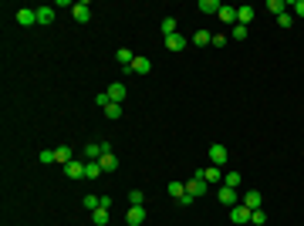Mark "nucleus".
<instances>
[{"mask_svg": "<svg viewBox=\"0 0 304 226\" xmlns=\"http://www.w3.org/2000/svg\"><path fill=\"white\" fill-rule=\"evenodd\" d=\"M220 203H223L227 209L240 206V196H237V189H230V186H220Z\"/></svg>", "mask_w": 304, "mask_h": 226, "instance_id": "39448f33", "label": "nucleus"}, {"mask_svg": "<svg viewBox=\"0 0 304 226\" xmlns=\"http://www.w3.org/2000/svg\"><path fill=\"white\" fill-rule=\"evenodd\" d=\"M38 24H44V27H48V24H54V7H48V3L38 7Z\"/></svg>", "mask_w": 304, "mask_h": 226, "instance_id": "f3484780", "label": "nucleus"}, {"mask_svg": "<svg viewBox=\"0 0 304 226\" xmlns=\"http://www.w3.org/2000/svg\"><path fill=\"white\" fill-rule=\"evenodd\" d=\"M142 203H146L142 189H132V192H129V206H142Z\"/></svg>", "mask_w": 304, "mask_h": 226, "instance_id": "cd10ccee", "label": "nucleus"}, {"mask_svg": "<svg viewBox=\"0 0 304 226\" xmlns=\"http://www.w3.org/2000/svg\"><path fill=\"white\" fill-rule=\"evenodd\" d=\"M227 41H230V34H227V31H220V34H213V47H223Z\"/></svg>", "mask_w": 304, "mask_h": 226, "instance_id": "72a5a7b5", "label": "nucleus"}, {"mask_svg": "<svg viewBox=\"0 0 304 226\" xmlns=\"http://www.w3.org/2000/svg\"><path fill=\"white\" fill-rule=\"evenodd\" d=\"M71 159H75V152L68 149V145H57V149H54V162H61V169H64Z\"/></svg>", "mask_w": 304, "mask_h": 226, "instance_id": "4468645a", "label": "nucleus"}, {"mask_svg": "<svg viewBox=\"0 0 304 226\" xmlns=\"http://www.w3.org/2000/svg\"><path fill=\"white\" fill-rule=\"evenodd\" d=\"M250 223H253V226H264L267 223V213H264V209H253V213H250Z\"/></svg>", "mask_w": 304, "mask_h": 226, "instance_id": "c85d7f7f", "label": "nucleus"}, {"mask_svg": "<svg viewBox=\"0 0 304 226\" xmlns=\"http://www.w3.org/2000/svg\"><path fill=\"white\" fill-rule=\"evenodd\" d=\"M98 209H108V213H112V196H98Z\"/></svg>", "mask_w": 304, "mask_h": 226, "instance_id": "f704fd0d", "label": "nucleus"}, {"mask_svg": "<svg viewBox=\"0 0 304 226\" xmlns=\"http://www.w3.org/2000/svg\"><path fill=\"white\" fill-rule=\"evenodd\" d=\"M92 220H95V226H105L108 220H112V213H108V209H95V213H92Z\"/></svg>", "mask_w": 304, "mask_h": 226, "instance_id": "393cba45", "label": "nucleus"}, {"mask_svg": "<svg viewBox=\"0 0 304 226\" xmlns=\"http://www.w3.org/2000/svg\"><path fill=\"white\" fill-rule=\"evenodd\" d=\"M162 34H166V38H172V34H176V20H172V17L162 20Z\"/></svg>", "mask_w": 304, "mask_h": 226, "instance_id": "2f4dec72", "label": "nucleus"}, {"mask_svg": "<svg viewBox=\"0 0 304 226\" xmlns=\"http://www.w3.org/2000/svg\"><path fill=\"white\" fill-rule=\"evenodd\" d=\"M247 31H250V27H244V24H233L230 38H233V41H244V38H247Z\"/></svg>", "mask_w": 304, "mask_h": 226, "instance_id": "bb28decb", "label": "nucleus"}, {"mask_svg": "<svg viewBox=\"0 0 304 226\" xmlns=\"http://www.w3.org/2000/svg\"><path fill=\"white\" fill-rule=\"evenodd\" d=\"M220 7H223L220 0H200V3H196L200 14H220Z\"/></svg>", "mask_w": 304, "mask_h": 226, "instance_id": "2eb2a0df", "label": "nucleus"}, {"mask_svg": "<svg viewBox=\"0 0 304 226\" xmlns=\"http://www.w3.org/2000/svg\"><path fill=\"white\" fill-rule=\"evenodd\" d=\"M71 14H75V20H78V24H88V20H92V7H88L85 0H78L75 7H71Z\"/></svg>", "mask_w": 304, "mask_h": 226, "instance_id": "423d86ee", "label": "nucleus"}, {"mask_svg": "<svg viewBox=\"0 0 304 226\" xmlns=\"http://www.w3.org/2000/svg\"><path fill=\"white\" fill-rule=\"evenodd\" d=\"M196 176H200V179H206L209 186H213V182H220V179H223V169H216V166H206V169H200Z\"/></svg>", "mask_w": 304, "mask_h": 226, "instance_id": "1a4fd4ad", "label": "nucleus"}, {"mask_svg": "<svg viewBox=\"0 0 304 226\" xmlns=\"http://www.w3.org/2000/svg\"><path fill=\"white\" fill-rule=\"evenodd\" d=\"M186 44H190V38H183V34H172V38H166V51L179 54V51H186Z\"/></svg>", "mask_w": 304, "mask_h": 226, "instance_id": "0eeeda50", "label": "nucleus"}, {"mask_svg": "<svg viewBox=\"0 0 304 226\" xmlns=\"http://www.w3.org/2000/svg\"><path fill=\"white\" fill-rule=\"evenodd\" d=\"M190 41L196 44V47H203V44H213V34H209V31H196Z\"/></svg>", "mask_w": 304, "mask_h": 226, "instance_id": "5701e85b", "label": "nucleus"}, {"mask_svg": "<svg viewBox=\"0 0 304 226\" xmlns=\"http://www.w3.org/2000/svg\"><path fill=\"white\" fill-rule=\"evenodd\" d=\"M169 196L176 199V203H179V199L186 196V182H169Z\"/></svg>", "mask_w": 304, "mask_h": 226, "instance_id": "b1692460", "label": "nucleus"}, {"mask_svg": "<svg viewBox=\"0 0 304 226\" xmlns=\"http://www.w3.org/2000/svg\"><path fill=\"white\" fill-rule=\"evenodd\" d=\"M230 159V152L223 149V145H209V166H216V169H223Z\"/></svg>", "mask_w": 304, "mask_h": 226, "instance_id": "f03ea898", "label": "nucleus"}, {"mask_svg": "<svg viewBox=\"0 0 304 226\" xmlns=\"http://www.w3.org/2000/svg\"><path fill=\"white\" fill-rule=\"evenodd\" d=\"M17 24L20 27H34V24H38V7H20L17 10Z\"/></svg>", "mask_w": 304, "mask_h": 226, "instance_id": "20e7f679", "label": "nucleus"}, {"mask_svg": "<svg viewBox=\"0 0 304 226\" xmlns=\"http://www.w3.org/2000/svg\"><path fill=\"white\" fill-rule=\"evenodd\" d=\"M250 20H253V7H237V24H244V27H250Z\"/></svg>", "mask_w": 304, "mask_h": 226, "instance_id": "aec40b11", "label": "nucleus"}, {"mask_svg": "<svg viewBox=\"0 0 304 226\" xmlns=\"http://www.w3.org/2000/svg\"><path fill=\"white\" fill-rule=\"evenodd\" d=\"M291 10H294L298 17H304V0H294V3H291Z\"/></svg>", "mask_w": 304, "mask_h": 226, "instance_id": "e433bc0d", "label": "nucleus"}, {"mask_svg": "<svg viewBox=\"0 0 304 226\" xmlns=\"http://www.w3.org/2000/svg\"><path fill=\"white\" fill-rule=\"evenodd\" d=\"M125 220H129V226H142L146 223V206H129V216H125Z\"/></svg>", "mask_w": 304, "mask_h": 226, "instance_id": "9d476101", "label": "nucleus"}, {"mask_svg": "<svg viewBox=\"0 0 304 226\" xmlns=\"http://www.w3.org/2000/svg\"><path fill=\"white\" fill-rule=\"evenodd\" d=\"M85 166H88V162H85V159H71V162H68V166H64V176H68V179H85Z\"/></svg>", "mask_w": 304, "mask_h": 226, "instance_id": "f257e3e1", "label": "nucleus"}, {"mask_svg": "<svg viewBox=\"0 0 304 226\" xmlns=\"http://www.w3.org/2000/svg\"><path fill=\"white\" fill-rule=\"evenodd\" d=\"M105 118H122V105H118V101H112V105L105 108Z\"/></svg>", "mask_w": 304, "mask_h": 226, "instance_id": "c756f323", "label": "nucleus"}, {"mask_svg": "<svg viewBox=\"0 0 304 226\" xmlns=\"http://www.w3.org/2000/svg\"><path fill=\"white\" fill-rule=\"evenodd\" d=\"M41 166H51V162H54V149H41Z\"/></svg>", "mask_w": 304, "mask_h": 226, "instance_id": "7c9ffc66", "label": "nucleus"}, {"mask_svg": "<svg viewBox=\"0 0 304 226\" xmlns=\"http://www.w3.org/2000/svg\"><path fill=\"white\" fill-rule=\"evenodd\" d=\"M240 203H244L247 209H260V203H264V196H260L257 189H250V192H244V196H240Z\"/></svg>", "mask_w": 304, "mask_h": 226, "instance_id": "6e6552de", "label": "nucleus"}, {"mask_svg": "<svg viewBox=\"0 0 304 226\" xmlns=\"http://www.w3.org/2000/svg\"><path fill=\"white\" fill-rule=\"evenodd\" d=\"M115 61H118L122 68H132L135 54H132V51H129V47H118V51H115Z\"/></svg>", "mask_w": 304, "mask_h": 226, "instance_id": "dca6fc26", "label": "nucleus"}, {"mask_svg": "<svg viewBox=\"0 0 304 226\" xmlns=\"http://www.w3.org/2000/svg\"><path fill=\"white\" fill-rule=\"evenodd\" d=\"M250 213H253V209H247L244 203H240V206L230 209V220H233V223H250Z\"/></svg>", "mask_w": 304, "mask_h": 226, "instance_id": "f8f14e48", "label": "nucleus"}, {"mask_svg": "<svg viewBox=\"0 0 304 226\" xmlns=\"http://www.w3.org/2000/svg\"><path fill=\"white\" fill-rule=\"evenodd\" d=\"M277 24H281V27H284V31H287V27L294 24V17H291V14H281V17H277Z\"/></svg>", "mask_w": 304, "mask_h": 226, "instance_id": "c9c22d12", "label": "nucleus"}, {"mask_svg": "<svg viewBox=\"0 0 304 226\" xmlns=\"http://www.w3.org/2000/svg\"><path fill=\"white\" fill-rule=\"evenodd\" d=\"M186 192H190L193 199H196V196H206V192H209V182H206V179H200V176H193L190 182H186Z\"/></svg>", "mask_w": 304, "mask_h": 226, "instance_id": "7ed1b4c3", "label": "nucleus"}, {"mask_svg": "<svg viewBox=\"0 0 304 226\" xmlns=\"http://www.w3.org/2000/svg\"><path fill=\"white\" fill-rule=\"evenodd\" d=\"M223 186L237 189V186H240V172H223Z\"/></svg>", "mask_w": 304, "mask_h": 226, "instance_id": "a878e982", "label": "nucleus"}, {"mask_svg": "<svg viewBox=\"0 0 304 226\" xmlns=\"http://www.w3.org/2000/svg\"><path fill=\"white\" fill-rule=\"evenodd\" d=\"M287 7H291L287 0H267V10H270L274 17H281V14H287Z\"/></svg>", "mask_w": 304, "mask_h": 226, "instance_id": "6ab92c4d", "label": "nucleus"}, {"mask_svg": "<svg viewBox=\"0 0 304 226\" xmlns=\"http://www.w3.org/2000/svg\"><path fill=\"white\" fill-rule=\"evenodd\" d=\"M216 17L223 20V24H237V7H230V3H223V7H220V14H216Z\"/></svg>", "mask_w": 304, "mask_h": 226, "instance_id": "a211bd4d", "label": "nucleus"}, {"mask_svg": "<svg viewBox=\"0 0 304 226\" xmlns=\"http://www.w3.org/2000/svg\"><path fill=\"white\" fill-rule=\"evenodd\" d=\"M129 71H135V75H149L152 71V61L149 57H142V54H135V61H132V68Z\"/></svg>", "mask_w": 304, "mask_h": 226, "instance_id": "9b49d317", "label": "nucleus"}, {"mask_svg": "<svg viewBox=\"0 0 304 226\" xmlns=\"http://www.w3.org/2000/svg\"><path fill=\"white\" fill-rule=\"evenodd\" d=\"M105 91H108V98H112V101H118V105H122V98L129 94V88H125L122 81H115V85H108V88H105Z\"/></svg>", "mask_w": 304, "mask_h": 226, "instance_id": "ddd939ff", "label": "nucleus"}, {"mask_svg": "<svg viewBox=\"0 0 304 226\" xmlns=\"http://www.w3.org/2000/svg\"><path fill=\"white\" fill-rule=\"evenodd\" d=\"M98 162H101V169H105V172H115V169H118V159H115V152H105Z\"/></svg>", "mask_w": 304, "mask_h": 226, "instance_id": "412c9836", "label": "nucleus"}, {"mask_svg": "<svg viewBox=\"0 0 304 226\" xmlns=\"http://www.w3.org/2000/svg\"><path fill=\"white\" fill-rule=\"evenodd\" d=\"M81 206L88 209V213H95V209H98V196H85V199H81Z\"/></svg>", "mask_w": 304, "mask_h": 226, "instance_id": "473e14b6", "label": "nucleus"}, {"mask_svg": "<svg viewBox=\"0 0 304 226\" xmlns=\"http://www.w3.org/2000/svg\"><path fill=\"white\" fill-rule=\"evenodd\" d=\"M98 176H105L101 162H88V166H85V179H98Z\"/></svg>", "mask_w": 304, "mask_h": 226, "instance_id": "4be33fe9", "label": "nucleus"}]
</instances>
